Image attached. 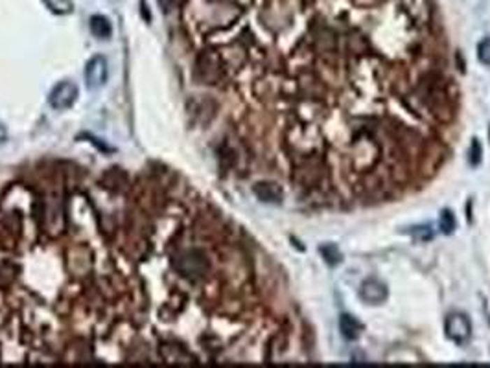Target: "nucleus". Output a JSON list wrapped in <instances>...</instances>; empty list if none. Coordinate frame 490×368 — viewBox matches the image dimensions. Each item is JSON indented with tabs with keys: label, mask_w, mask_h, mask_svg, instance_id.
Wrapping results in <instances>:
<instances>
[{
	"label": "nucleus",
	"mask_w": 490,
	"mask_h": 368,
	"mask_svg": "<svg viewBox=\"0 0 490 368\" xmlns=\"http://www.w3.org/2000/svg\"><path fill=\"white\" fill-rule=\"evenodd\" d=\"M321 252H323L324 260H326L329 263H332V265L341 262V254H339L336 245H324V247H321Z\"/></svg>",
	"instance_id": "nucleus-11"
},
{
	"label": "nucleus",
	"mask_w": 490,
	"mask_h": 368,
	"mask_svg": "<svg viewBox=\"0 0 490 368\" xmlns=\"http://www.w3.org/2000/svg\"><path fill=\"white\" fill-rule=\"evenodd\" d=\"M175 269L181 272V277L190 278V280H199L208 272L210 262L207 254L199 249H190V251L181 252L175 258Z\"/></svg>",
	"instance_id": "nucleus-1"
},
{
	"label": "nucleus",
	"mask_w": 490,
	"mask_h": 368,
	"mask_svg": "<svg viewBox=\"0 0 490 368\" xmlns=\"http://www.w3.org/2000/svg\"><path fill=\"white\" fill-rule=\"evenodd\" d=\"M480 162H481V144L477 140H474L470 146V164L472 166H477Z\"/></svg>",
	"instance_id": "nucleus-13"
},
{
	"label": "nucleus",
	"mask_w": 490,
	"mask_h": 368,
	"mask_svg": "<svg viewBox=\"0 0 490 368\" xmlns=\"http://www.w3.org/2000/svg\"><path fill=\"white\" fill-rule=\"evenodd\" d=\"M253 193L268 205H280L284 199L282 186L273 181H258L253 186Z\"/></svg>",
	"instance_id": "nucleus-6"
},
{
	"label": "nucleus",
	"mask_w": 490,
	"mask_h": 368,
	"mask_svg": "<svg viewBox=\"0 0 490 368\" xmlns=\"http://www.w3.org/2000/svg\"><path fill=\"white\" fill-rule=\"evenodd\" d=\"M359 298L365 304H382L387 300V286L376 278H369L359 286Z\"/></svg>",
	"instance_id": "nucleus-5"
},
{
	"label": "nucleus",
	"mask_w": 490,
	"mask_h": 368,
	"mask_svg": "<svg viewBox=\"0 0 490 368\" xmlns=\"http://www.w3.org/2000/svg\"><path fill=\"white\" fill-rule=\"evenodd\" d=\"M339 330H341L345 339L354 341V339L359 337V333H361L363 326H361V323H359L358 318L352 317L350 313H343L341 318H339Z\"/></svg>",
	"instance_id": "nucleus-7"
},
{
	"label": "nucleus",
	"mask_w": 490,
	"mask_h": 368,
	"mask_svg": "<svg viewBox=\"0 0 490 368\" xmlns=\"http://www.w3.org/2000/svg\"><path fill=\"white\" fill-rule=\"evenodd\" d=\"M455 225H457V223H455V216L450 212V210H445V212L440 214V217H439L440 233L452 234L455 230Z\"/></svg>",
	"instance_id": "nucleus-9"
},
{
	"label": "nucleus",
	"mask_w": 490,
	"mask_h": 368,
	"mask_svg": "<svg viewBox=\"0 0 490 368\" xmlns=\"http://www.w3.org/2000/svg\"><path fill=\"white\" fill-rule=\"evenodd\" d=\"M78 94H80V91H78L76 83H72V81H61V83H57V85L52 89L48 101H50V105L54 107V109H57V111H65V109H71V107L76 103Z\"/></svg>",
	"instance_id": "nucleus-2"
},
{
	"label": "nucleus",
	"mask_w": 490,
	"mask_h": 368,
	"mask_svg": "<svg viewBox=\"0 0 490 368\" xmlns=\"http://www.w3.org/2000/svg\"><path fill=\"white\" fill-rule=\"evenodd\" d=\"M109 80V65L103 56H94L85 65V83L91 91H98Z\"/></svg>",
	"instance_id": "nucleus-3"
},
{
	"label": "nucleus",
	"mask_w": 490,
	"mask_h": 368,
	"mask_svg": "<svg viewBox=\"0 0 490 368\" xmlns=\"http://www.w3.org/2000/svg\"><path fill=\"white\" fill-rule=\"evenodd\" d=\"M89 28H91L92 36L98 39H109L113 34L111 20L103 15H92L89 20Z\"/></svg>",
	"instance_id": "nucleus-8"
},
{
	"label": "nucleus",
	"mask_w": 490,
	"mask_h": 368,
	"mask_svg": "<svg viewBox=\"0 0 490 368\" xmlns=\"http://www.w3.org/2000/svg\"><path fill=\"white\" fill-rule=\"evenodd\" d=\"M477 57H480V61L483 65L490 66V37H485V39L477 45Z\"/></svg>",
	"instance_id": "nucleus-10"
},
{
	"label": "nucleus",
	"mask_w": 490,
	"mask_h": 368,
	"mask_svg": "<svg viewBox=\"0 0 490 368\" xmlns=\"http://www.w3.org/2000/svg\"><path fill=\"white\" fill-rule=\"evenodd\" d=\"M6 140H8V127L0 122V146H2Z\"/></svg>",
	"instance_id": "nucleus-14"
},
{
	"label": "nucleus",
	"mask_w": 490,
	"mask_h": 368,
	"mask_svg": "<svg viewBox=\"0 0 490 368\" xmlns=\"http://www.w3.org/2000/svg\"><path fill=\"white\" fill-rule=\"evenodd\" d=\"M159 4H161L164 13H172V11H175L177 8H181L185 4V0H159Z\"/></svg>",
	"instance_id": "nucleus-12"
},
{
	"label": "nucleus",
	"mask_w": 490,
	"mask_h": 368,
	"mask_svg": "<svg viewBox=\"0 0 490 368\" xmlns=\"http://www.w3.org/2000/svg\"><path fill=\"white\" fill-rule=\"evenodd\" d=\"M446 335L454 341L455 344L468 343V339L472 337V324L466 315L463 313H452L450 317L446 318L445 323Z\"/></svg>",
	"instance_id": "nucleus-4"
}]
</instances>
